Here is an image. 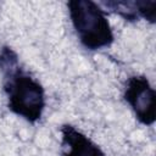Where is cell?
I'll list each match as a JSON object with an SVG mask.
<instances>
[{
  "label": "cell",
  "mask_w": 156,
  "mask_h": 156,
  "mask_svg": "<svg viewBox=\"0 0 156 156\" xmlns=\"http://www.w3.org/2000/svg\"><path fill=\"white\" fill-rule=\"evenodd\" d=\"M123 99L130 106L135 118L144 126L156 121V91L145 76H130L124 87Z\"/></svg>",
  "instance_id": "3"
},
{
  "label": "cell",
  "mask_w": 156,
  "mask_h": 156,
  "mask_svg": "<svg viewBox=\"0 0 156 156\" xmlns=\"http://www.w3.org/2000/svg\"><path fill=\"white\" fill-rule=\"evenodd\" d=\"M61 156H105L102 149L72 124H62Z\"/></svg>",
  "instance_id": "4"
},
{
  "label": "cell",
  "mask_w": 156,
  "mask_h": 156,
  "mask_svg": "<svg viewBox=\"0 0 156 156\" xmlns=\"http://www.w3.org/2000/svg\"><path fill=\"white\" fill-rule=\"evenodd\" d=\"M2 88L9 110L29 123L38 122L45 110V90L39 80L20 67L2 77Z\"/></svg>",
  "instance_id": "2"
},
{
  "label": "cell",
  "mask_w": 156,
  "mask_h": 156,
  "mask_svg": "<svg viewBox=\"0 0 156 156\" xmlns=\"http://www.w3.org/2000/svg\"><path fill=\"white\" fill-rule=\"evenodd\" d=\"M69 18L79 43L87 50L95 51L108 48L115 41L112 27L106 11L91 0H69Z\"/></svg>",
  "instance_id": "1"
},
{
  "label": "cell",
  "mask_w": 156,
  "mask_h": 156,
  "mask_svg": "<svg viewBox=\"0 0 156 156\" xmlns=\"http://www.w3.org/2000/svg\"><path fill=\"white\" fill-rule=\"evenodd\" d=\"M21 67L17 52L9 45H2L0 49V73L1 77L9 76Z\"/></svg>",
  "instance_id": "6"
},
{
  "label": "cell",
  "mask_w": 156,
  "mask_h": 156,
  "mask_svg": "<svg viewBox=\"0 0 156 156\" xmlns=\"http://www.w3.org/2000/svg\"><path fill=\"white\" fill-rule=\"evenodd\" d=\"M105 11L117 13L127 22H136L140 18L139 15V1H128V0H107L99 2Z\"/></svg>",
  "instance_id": "5"
}]
</instances>
